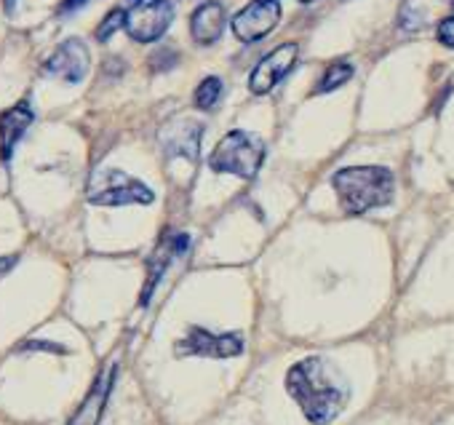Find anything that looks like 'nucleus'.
<instances>
[{
    "instance_id": "1",
    "label": "nucleus",
    "mask_w": 454,
    "mask_h": 425,
    "mask_svg": "<svg viewBox=\"0 0 454 425\" xmlns=\"http://www.w3.org/2000/svg\"><path fill=\"white\" fill-rule=\"evenodd\" d=\"M286 390L313 425H329L350 401V385L324 356H308L286 372Z\"/></svg>"
},
{
    "instance_id": "2",
    "label": "nucleus",
    "mask_w": 454,
    "mask_h": 425,
    "mask_svg": "<svg viewBox=\"0 0 454 425\" xmlns=\"http://www.w3.org/2000/svg\"><path fill=\"white\" fill-rule=\"evenodd\" d=\"M337 198L348 215H366L393 203L395 177L385 166H348L332 177Z\"/></svg>"
},
{
    "instance_id": "3",
    "label": "nucleus",
    "mask_w": 454,
    "mask_h": 425,
    "mask_svg": "<svg viewBox=\"0 0 454 425\" xmlns=\"http://www.w3.org/2000/svg\"><path fill=\"white\" fill-rule=\"evenodd\" d=\"M265 161V142L244 129L227 131L214 153L208 155V169L216 174H233L241 179H254Z\"/></svg>"
},
{
    "instance_id": "4",
    "label": "nucleus",
    "mask_w": 454,
    "mask_h": 425,
    "mask_svg": "<svg viewBox=\"0 0 454 425\" xmlns=\"http://www.w3.org/2000/svg\"><path fill=\"white\" fill-rule=\"evenodd\" d=\"M86 198L94 206H150L155 201V193L142 179L121 169H97L89 182Z\"/></svg>"
},
{
    "instance_id": "5",
    "label": "nucleus",
    "mask_w": 454,
    "mask_h": 425,
    "mask_svg": "<svg viewBox=\"0 0 454 425\" xmlns=\"http://www.w3.org/2000/svg\"><path fill=\"white\" fill-rule=\"evenodd\" d=\"M174 22L171 0H139L126 12L123 30L137 43H155L160 41Z\"/></svg>"
},
{
    "instance_id": "6",
    "label": "nucleus",
    "mask_w": 454,
    "mask_h": 425,
    "mask_svg": "<svg viewBox=\"0 0 454 425\" xmlns=\"http://www.w3.org/2000/svg\"><path fill=\"white\" fill-rule=\"evenodd\" d=\"M176 353L200 358H233L244 353V337L239 332H208L203 327H192L176 342Z\"/></svg>"
},
{
    "instance_id": "7",
    "label": "nucleus",
    "mask_w": 454,
    "mask_h": 425,
    "mask_svg": "<svg viewBox=\"0 0 454 425\" xmlns=\"http://www.w3.org/2000/svg\"><path fill=\"white\" fill-rule=\"evenodd\" d=\"M281 22V4L278 0H252L249 6H244L231 28H233V35L241 41V43H257L262 38H268Z\"/></svg>"
},
{
    "instance_id": "8",
    "label": "nucleus",
    "mask_w": 454,
    "mask_h": 425,
    "mask_svg": "<svg viewBox=\"0 0 454 425\" xmlns=\"http://www.w3.org/2000/svg\"><path fill=\"white\" fill-rule=\"evenodd\" d=\"M200 137H203V123L200 121H192V118H174L168 121L160 134H158V142H160V150L166 155V161H187L190 166L198 163V155H200Z\"/></svg>"
},
{
    "instance_id": "9",
    "label": "nucleus",
    "mask_w": 454,
    "mask_h": 425,
    "mask_svg": "<svg viewBox=\"0 0 454 425\" xmlns=\"http://www.w3.org/2000/svg\"><path fill=\"white\" fill-rule=\"evenodd\" d=\"M300 59V46L297 43H281L278 49H273L270 54H265L257 67L249 75V91L254 97H265L270 94L297 65Z\"/></svg>"
},
{
    "instance_id": "10",
    "label": "nucleus",
    "mask_w": 454,
    "mask_h": 425,
    "mask_svg": "<svg viewBox=\"0 0 454 425\" xmlns=\"http://www.w3.org/2000/svg\"><path fill=\"white\" fill-rule=\"evenodd\" d=\"M89 67H91V54L81 38H67L62 46H57V51L43 65L46 75L59 78L65 83H81L89 75Z\"/></svg>"
},
{
    "instance_id": "11",
    "label": "nucleus",
    "mask_w": 454,
    "mask_h": 425,
    "mask_svg": "<svg viewBox=\"0 0 454 425\" xmlns=\"http://www.w3.org/2000/svg\"><path fill=\"white\" fill-rule=\"evenodd\" d=\"M115 372H118L115 364H110L107 369L99 372V377L94 380V385L89 388V393L83 396L81 406L75 409V414L70 417L67 425H99L102 422L110 393H113V385H115Z\"/></svg>"
},
{
    "instance_id": "12",
    "label": "nucleus",
    "mask_w": 454,
    "mask_h": 425,
    "mask_svg": "<svg viewBox=\"0 0 454 425\" xmlns=\"http://www.w3.org/2000/svg\"><path fill=\"white\" fill-rule=\"evenodd\" d=\"M187 247H190V236H184V233H168V236H163V241L155 247V252L147 260V281H145V292H142V305L150 303L153 289L163 279L166 268L171 265L174 257H179L182 252H187Z\"/></svg>"
},
{
    "instance_id": "13",
    "label": "nucleus",
    "mask_w": 454,
    "mask_h": 425,
    "mask_svg": "<svg viewBox=\"0 0 454 425\" xmlns=\"http://www.w3.org/2000/svg\"><path fill=\"white\" fill-rule=\"evenodd\" d=\"M33 121H35V113H33L30 102H17L14 107H9L4 115H0V155H4L6 163L12 161L17 145L33 126Z\"/></svg>"
},
{
    "instance_id": "14",
    "label": "nucleus",
    "mask_w": 454,
    "mask_h": 425,
    "mask_svg": "<svg viewBox=\"0 0 454 425\" xmlns=\"http://www.w3.org/2000/svg\"><path fill=\"white\" fill-rule=\"evenodd\" d=\"M227 25V14L219 0H206L190 17V35L198 46H211L222 38V30Z\"/></svg>"
},
{
    "instance_id": "15",
    "label": "nucleus",
    "mask_w": 454,
    "mask_h": 425,
    "mask_svg": "<svg viewBox=\"0 0 454 425\" xmlns=\"http://www.w3.org/2000/svg\"><path fill=\"white\" fill-rule=\"evenodd\" d=\"M222 94H224V86H222V78L216 75H208L198 83L195 89V107L198 110H214L219 102H222Z\"/></svg>"
},
{
    "instance_id": "16",
    "label": "nucleus",
    "mask_w": 454,
    "mask_h": 425,
    "mask_svg": "<svg viewBox=\"0 0 454 425\" xmlns=\"http://www.w3.org/2000/svg\"><path fill=\"white\" fill-rule=\"evenodd\" d=\"M353 73H356V70H353V65H348V62H334V65H329L326 73L321 75L318 86H316V94H329V91L345 86V83L353 78Z\"/></svg>"
},
{
    "instance_id": "17",
    "label": "nucleus",
    "mask_w": 454,
    "mask_h": 425,
    "mask_svg": "<svg viewBox=\"0 0 454 425\" xmlns=\"http://www.w3.org/2000/svg\"><path fill=\"white\" fill-rule=\"evenodd\" d=\"M123 20H126V12L123 9H113L107 17H105V22L97 28V41H110L118 30H123Z\"/></svg>"
},
{
    "instance_id": "18",
    "label": "nucleus",
    "mask_w": 454,
    "mask_h": 425,
    "mask_svg": "<svg viewBox=\"0 0 454 425\" xmlns=\"http://www.w3.org/2000/svg\"><path fill=\"white\" fill-rule=\"evenodd\" d=\"M150 65H153V70H155V73H163V70H168V67H174V65H176V51H171V49H160V51H155V54L150 57Z\"/></svg>"
},
{
    "instance_id": "19",
    "label": "nucleus",
    "mask_w": 454,
    "mask_h": 425,
    "mask_svg": "<svg viewBox=\"0 0 454 425\" xmlns=\"http://www.w3.org/2000/svg\"><path fill=\"white\" fill-rule=\"evenodd\" d=\"M438 41L449 49H454V17H446L441 25H438Z\"/></svg>"
},
{
    "instance_id": "20",
    "label": "nucleus",
    "mask_w": 454,
    "mask_h": 425,
    "mask_svg": "<svg viewBox=\"0 0 454 425\" xmlns=\"http://www.w3.org/2000/svg\"><path fill=\"white\" fill-rule=\"evenodd\" d=\"M25 350H54V353H67L65 348L54 345V342H27Z\"/></svg>"
},
{
    "instance_id": "21",
    "label": "nucleus",
    "mask_w": 454,
    "mask_h": 425,
    "mask_svg": "<svg viewBox=\"0 0 454 425\" xmlns=\"http://www.w3.org/2000/svg\"><path fill=\"white\" fill-rule=\"evenodd\" d=\"M89 0H62V6H59V14H73L78 12L81 6H86Z\"/></svg>"
},
{
    "instance_id": "22",
    "label": "nucleus",
    "mask_w": 454,
    "mask_h": 425,
    "mask_svg": "<svg viewBox=\"0 0 454 425\" xmlns=\"http://www.w3.org/2000/svg\"><path fill=\"white\" fill-rule=\"evenodd\" d=\"M17 263V257H0V273H6L12 271V265Z\"/></svg>"
},
{
    "instance_id": "23",
    "label": "nucleus",
    "mask_w": 454,
    "mask_h": 425,
    "mask_svg": "<svg viewBox=\"0 0 454 425\" xmlns=\"http://www.w3.org/2000/svg\"><path fill=\"white\" fill-rule=\"evenodd\" d=\"M4 4H6V12H14L17 9V0H4Z\"/></svg>"
},
{
    "instance_id": "24",
    "label": "nucleus",
    "mask_w": 454,
    "mask_h": 425,
    "mask_svg": "<svg viewBox=\"0 0 454 425\" xmlns=\"http://www.w3.org/2000/svg\"><path fill=\"white\" fill-rule=\"evenodd\" d=\"M300 4H313V0H300Z\"/></svg>"
},
{
    "instance_id": "25",
    "label": "nucleus",
    "mask_w": 454,
    "mask_h": 425,
    "mask_svg": "<svg viewBox=\"0 0 454 425\" xmlns=\"http://www.w3.org/2000/svg\"><path fill=\"white\" fill-rule=\"evenodd\" d=\"M137 4H139V0H137Z\"/></svg>"
}]
</instances>
